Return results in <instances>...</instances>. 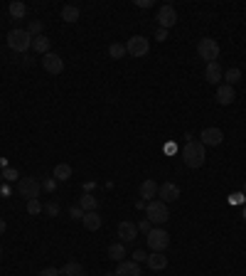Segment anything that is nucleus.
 <instances>
[{"mask_svg":"<svg viewBox=\"0 0 246 276\" xmlns=\"http://www.w3.org/2000/svg\"><path fill=\"white\" fill-rule=\"evenodd\" d=\"M204 160H207V153H204V145L199 143V140H187L183 148V163L187 168H202L204 165Z\"/></svg>","mask_w":246,"mask_h":276,"instance_id":"1","label":"nucleus"},{"mask_svg":"<svg viewBox=\"0 0 246 276\" xmlns=\"http://www.w3.org/2000/svg\"><path fill=\"white\" fill-rule=\"evenodd\" d=\"M5 42H7V47L12 52H27L32 47V37H30L27 30H10L7 37H5Z\"/></svg>","mask_w":246,"mask_h":276,"instance_id":"2","label":"nucleus"},{"mask_svg":"<svg viewBox=\"0 0 246 276\" xmlns=\"http://www.w3.org/2000/svg\"><path fill=\"white\" fill-rule=\"evenodd\" d=\"M145 214H148V222L150 224H165L170 219V209L163 200H150L145 207Z\"/></svg>","mask_w":246,"mask_h":276,"instance_id":"3","label":"nucleus"},{"mask_svg":"<svg viewBox=\"0 0 246 276\" xmlns=\"http://www.w3.org/2000/svg\"><path fill=\"white\" fill-rule=\"evenodd\" d=\"M40 190H42V183L37 180V178H20L17 180V193L22 195V198H27V200H37L40 198Z\"/></svg>","mask_w":246,"mask_h":276,"instance_id":"4","label":"nucleus"},{"mask_svg":"<svg viewBox=\"0 0 246 276\" xmlns=\"http://www.w3.org/2000/svg\"><path fill=\"white\" fill-rule=\"evenodd\" d=\"M145 242H148V247H150L153 252H165L168 244H170V234H168L163 227H153L150 234L145 237Z\"/></svg>","mask_w":246,"mask_h":276,"instance_id":"5","label":"nucleus"},{"mask_svg":"<svg viewBox=\"0 0 246 276\" xmlns=\"http://www.w3.org/2000/svg\"><path fill=\"white\" fill-rule=\"evenodd\" d=\"M125 52L130 55V57H145L148 52H150V42L143 37V35H133L128 42H125Z\"/></svg>","mask_w":246,"mask_h":276,"instance_id":"6","label":"nucleus"},{"mask_svg":"<svg viewBox=\"0 0 246 276\" xmlns=\"http://www.w3.org/2000/svg\"><path fill=\"white\" fill-rule=\"evenodd\" d=\"M197 52H199V57H202V60H207V62H217V57H219L222 47H219V42H217V40L204 37V40H199Z\"/></svg>","mask_w":246,"mask_h":276,"instance_id":"7","label":"nucleus"},{"mask_svg":"<svg viewBox=\"0 0 246 276\" xmlns=\"http://www.w3.org/2000/svg\"><path fill=\"white\" fill-rule=\"evenodd\" d=\"M158 25H160V30H170V27H175V22H178V12H175V7L173 5H163V7H158Z\"/></svg>","mask_w":246,"mask_h":276,"instance_id":"8","label":"nucleus"},{"mask_svg":"<svg viewBox=\"0 0 246 276\" xmlns=\"http://www.w3.org/2000/svg\"><path fill=\"white\" fill-rule=\"evenodd\" d=\"M42 67L47 74H62L64 71V60H62L57 52H47L45 57H42Z\"/></svg>","mask_w":246,"mask_h":276,"instance_id":"9","label":"nucleus"},{"mask_svg":"<svg viewBox=\"0 0 246 276\" xmlns=\"http://www.w3.org/2000/svg\"><path fill=\"white\" fill-rule=\"evenodd\" d=\"M224 140V134H222V129H217V126H209V129H202V134H199V143L207 148V145H219Z\"/></svg>","mask_w":246,"mask_h":276,"instance_id":"10","label":"nucleus"},{"mask_svg":"<svg viewBox=\"0 0 246 276\" xmlns=\"http://www.w3.org/2000/svg\"><path fill=\"white\" fill-rule=\"evenodd\" d=\"M158 195H160V200L168 205V203H175V200L180 198V188H178L175 183H163V185L158 188Z\"/></svg>","mask_w":246,"mask_h":276,"instance_id":"11","label":"nucleus"},{"mask_svg":"<svg viewBox=\"0 0 246 276\" xmlns=\"http://www.w3.org/2000/svg\"><path fill=\"white\" fill-rule=\"evenodd\" d=\"M145 264H148V269H153V272H163V269L168 267V257H165V252H153V254H148Z\"/></svg>","mask_w":246,"mask_h":276,"instance_id":"12","label":"nucleus"},{"mask_svg":"<svg viewBox=\"0 0 246 276\" xmlns=\"http://www.w3.org/2000/svg\"><path fill=\"white\" fill-rule=\"evenodd\" d=\"M204 79H207L209 84H222L224 74H222L219 62H207V67H204Z\"/></svg>","mask_w":246,"mask_h":276,"instance_id":"13","label":"nucleus"},{"mask_svg":"<svg viewBox=\"0 0 246 276\" xmlns=\"http://www.w3.org/2000/svg\"><path fill=\"white\" fill-rule=\"evenodd\" d=\"M119 237H121L123 244L138 239V227H135L133 222H121V224H119Z\"/></svg>","mask_w":246,"mask_h":276,"instance_id":"14","label":"nucleus"},{"mask_svg":"<svg viewBox=\"0 0 246 276\" xmlns=\"http://www.w3.org/2000/svg\"><path fill=\"white\" fill-rule=\"evenodd\" d=\"M234 96H237L234 86H229V84H219V89H217V101H219L222 106H229V104L234 101Z\"/></svg>","mask_w":246,"mask_h":276,"instance_id":"15","label":"nucleus"},{"mask_svg":"<svg viewBox=\"0 0 246 276\" xmlns=\"http://www.w3.org/2000/svg\"><path fill=\"white\" fill-rule=\"evenodd\" d=\"M116 276H140V264H135L133 259H123L119 262V269H116Z\"/></svg>","mask_w":246,"mask_h":276,"instance_id":"16","label":"nucleus"},{"mask_svg":"<svg viewBox=\"0 0 246 276\" xmlns=\"http://www.w3.org/2000/svg\"><path fill=\"white\" fill-rule=\"evenodd\" d=\"M158 188H160V185H158L155 180H150V178H148V180H143V183H140V198H143V200L155 198V195H158Z\"/></svg>","mask_w":246,"mask_h":276,"instance_id":"17","label":"nucleus"},{"mask_svg":"<svg viewBox=\"0 0 246 276\" xmlns=\"http://www.w3.org/2000/svg\"><path fill=\"white\" fill-rule=\"evenodd\" d=\"M84 227L89 229V232H96L99 227H101V214L99 212H84Z\"/></svg>","mask_w":246,"mask_h":276,"instance_id":"18","label":"nucleus"},{"mask_svg":"<svg viewBox=\"0 0 246 276\" xmlns=\"http://www.w3.org/2000/svg\"><path fill=\"white\" fill-rule=\"evenodd\" d=\"M32 50L35 52H40L42 57L50 52V40L45 37V35H37V37H32Z\"/></svg>","mask_w":246,"mask_h":276,"instance_id":"19","label":"nucleus"},{"mask_svg":"<svg viewBox=\"0 0 246 276\" xmlns=\"http://www.w3.org/2000/svg\"><path fill=\"white\" fill-rule=\"evenodd\" d=\"M79 207H81L84 212H96V209H99V200H96L94 195H81V198H79Z\"/></svg>","mask_w":246,"mask_h":276,"instance_id":"20","label":"nucleus"},{"mask_svg":"<svg viewBox=\"0 0 246 276\" xmlns=\"http://www.w3.org/2000/svg\"><path fill=\"white\" fill-rule=\"evenodd\" d=\"M123 257H125V244H123V242H114V244L109 247V259L123 262Z\"/></svg>","mask_w":246,"mask_h":276,"instance_id":"21","label":"nucleus"},{"mask_svg":"<svg viewBox=\"0 0 246 276\" xmlns=\"http://www.w3.org/2000/svg\"><path fill=\"white\" fill-rule=\"evenodd\" d=\"M69 178H71V165H66V163L55 165V180H57V183H64V180H69Z\"/></svg>","mask_w":246,"mask_h":276,"instance_id":"22","label":"nucleus"},{"mask_svg":"<svg viewBox=\"0 0 246 276\" xmlns=\"http://www.w3.org/2000/svg\"><path fill=\"white\" fill-rule=\"evenodd\" d=\"M81 272H84V267H81L79 262H66V264L60 269L62 276H79Z\"/></svg>","mask_w":246,"mask_h":276,"instance_id":"23","label":"nucleus"},{"mask_svg":"<svg viewBox=\"0 0 246 276\" xmlns=\"http://www.w3.org/2000/svg\"><path fill=\"white\" fill-rule=\"evenodd\" d=\"M62 20L64 22H76L79 20V7L76 5H64L62 7Z\"/></svg>","mask_w":246,"mask_h":276,"instance_id":"24","label":"nucleus"},{"mask_svg":"<svg viewBox=\"0 0 246 276\" xmlns=\"http://www.w3.org/2000/svg\"><path fill=\"white\" fill-rule=\"evenodd\" d=\"M242 81V69L239 67H232L224 71V84H229V86H234V84H239Z\"/></svg>","mask_w":246,"mask_h":276,"instance_id":"25","label":"nucleus"},{"mask_svg":"<svg viewBox=\"0 0 246 276\" xmlns=\"http://www.w3.org/2000/svg\"><path fill=\"white\" fill-rule=\"evenodd\" d=\"M7 10H10V15H12L15 20H20V17H25V15H27V5H25V2H20V0L10 2V7H7Z\"/></svg>","mask_w":246,"mask_h":276,"instance_id":"26","label":"nucleus"},{"mask_svg":"<svg viewBox=\"0 0 246 276\" xmlns=\"http://www.w3.org/2000/svg\"><path fill=\"white\" fill-rule=\"evenodd\" d=\"M109 55H111V60H123V55H128V52H125V45H123V42H114V45L109 47Z\"/></svg>","mask_w":246,"mask_h":276,"instance_id":"27","label":"nucleus"},{"mask_svg":"<svg viewBox=\"0 0 246 276\" xmlns=\"http://www.w3.org/2000/svg\"><path fill=\"white\" fill-rule=\"evenodd\" d=\"M27 32H30V37H37V35H42V22H40V20H32V22L27 25Z\"/></svg>","mask_w":246,"mask_h":276,"instance_id":"28","label":"nucleus"},{"mask_svg":"<svg viewBox=\"0 0 246 276\" xmlns=\"http://www.w3.org/2000/svg\"><path fill=\"white\" fill-rule=\"evenodd\" d=\"M42 209H45V207L40 203V198H37V200H27V212H30V214H40Z\"/></svg>","mask_w":246,"mask_h":276,"instance_id":"29","label":"nucleus"},{"mask_svg":"<svg viewBox=\"0 0 246 276\" xmlns=\"http://www.w3.org/2000/svg\"><path fill=\"white\" fill-rule=\"evenodd\" d=\"M2 178L5 180H20V173H17V168H2Z\"/></svg>","mask_w":246,"mask_h":276,"instance_id":"30","label":"nucleus"},{"mask_svg":"<svg viewBox=\"0 0 246 276\" xmlns=\"http://www.w3.org/2000/svg\"><path fill=\"white\" fill-rule=\"evenodd\" d=\"M69 217H71V219H76V222H81V219H84V209H81L79 205L69 207Z\"/></svg>","mask_w":246,"mask_h":276,"instance_id":"31","label":"nucleus"},{"mask_svg":"<svg viewBox=\"0 0 246 276\" xmlns=\"http://www.w3.org/2000/svg\"><path fill=\"white\" fill-rule=\"evenodd\" d=\"M42 212H45V214H50V217H57V214H60V205H57V203H47Z\"/></svg>","mask_w":246,"mask_h":276,"instance_id":"32","label":"nucleus"},{"mask_svg":"<svg viewBox=\"0 0 246 276\" xmlns=\"http://www.w3.org/2000/svg\"><path fill=\"white\" fill-rule=\"evenodd\" d=\"M135 227H138V232H143L145 237H148V234H150V229H153V224H150L148 219H140V222H138Z\"/></svg>","mask_w":246,"mask_h":276,"instance_id":"33","label":"nucleus"},{"mask_svg":"<svg viewBox=\"0 0 246 276\" xmlns=\"http://www.w3.org/2000/svg\"><path fill=\"white\" fill-rule=\"evenodd\" d=\"M244 200H246L244 193H234V195H229V203H232V205H239V203H244Z\"/></svg>","mask_w":246,"mask_h":276,"instance_id":"34","label":"nucleus"},{"mask_svg":"<svg viewBox=\"0 0 246 276\" xmlns=\"http://www.w3.org/2000/svg\"><path fill=\"white\" fill-rule=\"evenodd\" d=\"M37 276H62L60 274V269H55V267H47V269H42Z\"/></svg>","mask_w":246,"mask_h":276,"instance_id":"35","label":"nucleus"},{"mask_svg":"<svg viewBox=\"0 0 246 276\" xmlns=\"http://www.w3.org/2000/svg\"><path fill=\"white\" fill-rule=\"evenodd\" d=\"M145 259H148V254H145L143 249H138V252L133 254V262H135V264H140V262H145Z\"/></svg>","mask_w":246,"mask_h":276,"instance_id":"36","label":"nucleus"},{"mask_svg":"<svg viewBox=\"0 0 246 276\" xmlns=\"http://www.w3.org/2000/svg\"><path fill=\"white\" fill-rule=\"evenodd\" d=\"M42 188H45L47 193H52V190L57 188V180H45V185H42Z\"/></svg>","mask_w":246,"mask_h":276,"instance_id":"37","label":"nucleus"},{"mask_svg":"<svg viewBox=\"0 0 246 276\" xmlns=\"http://www.w3.org/2000/svg\"><path fill=\"white\" fill-rule=\"evenodd\" d=\"M155 40H160V42H163V40H168V30H160V27H158V32H155Z\"/></svg>","mask_w":246,"mask_h":276,"instance_id":"38","label":"nucleus"},{"mask_svg":"<svg viewBox=\"0 0 246 276\" xmlns=\"http://www.w3.org/2000/svg\"><path fill=\"white\" fill-rule=\"evenodd\" d=\"M135 5H138V7H150V5H153V0H138Z\"/></svg>","mask_w":246,"mask_h":276,"instance_id":"39","label":"nucleus"},{"mask_svg":"<svg viewBox=\"0 0 246 276\" xmlns=\"http://www.w3.org/2000/svg\"><path fill=\"white\" fill-rule=\"evenodd\" d=\"M0 193H2V195L7 198V195H10V188H7V185H0Z\"/></svg>","mask_w":246,"mask_h":276,"instance_id":"40","label":"nucleus"},{"mask_svg":"<svg viewBox=\"0 0 246 276\" xmlns=\"http://www.w3.org/2000/svg\"><path fill=\"white\" fill-rule=\"evenodd\" d=\"M5 227H7V224H5V219H0V237L5 234Z\"/></svg>","mask_w":246,"mask_h":276,"instance_id":"41","label":"nucleus"},{"mask_svg":"<svg viewBox=\"0 0 246 276\" xmlns=\"http://www.w3.org/2000/svg\"><path fill=\"white\" fill-rule=\"evenodd\" d=\"M242 193H244V195H246V183H244V190H242Z\"/></svg>","mask_w":246,"mask_h":276,"instance_id":"42","label":"nucleus"},{"mask_svg":"<svg viewBox=\"0 0 246 276\" xmlns=\"http://www.w3.org/2000/svg\"><path fill=\"white\" fill-rule=\"evenodd\" d=\"M79 276H86V272H81V274H79Z\"/></svg>","mask_w":246,"mask_h":276,"instance_id":"43","label":"nucleus"},{"mask_svg":"<svg viewBox=\"0 0 246 276\" xmlns=\"http://www.w3.org/2000/svg\"><path fill=\"white\" fill-rule=\"evenodd\" d=\"M106 276H116V272H114V274H106Z\"/></svg>","mask_w":246,"mask_h":276,"instance_id":"44","label":"nucleus"},{"mask_svg":"<svg viewBox=\"0 0 246 276\" xmlns=\"http://www.w3.org/2000/svg\"><path fill=\"white\" fill-rule=\"evenodd\" d=\"M0 183H2V173H0Z\"/></svg>","mask_w":246,"mask_h":276,"instance_id":"45","label":"nucleus"},{"mask_svg":"<svg viewBox=\"0 0 246 276\" xmlns=\"http://www.w3.org/2000/svg\"><path fill=\"white\" fill-rule=\"evenodd\" d=\"M0 254H2V247H0Z\"/></svg>","mask_w":246,"mask_h":276,"instance_id":"46","label":"nucleus"}]
</instances>
